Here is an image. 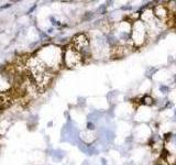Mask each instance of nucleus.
Masks as SVG:
<instances>
[{
	"instance_id": "f257e3e1",
	"label": "nucleus",
	"mask_w": 176,
	"mask_h": 165,
	"mask_svg": "<svg viewBox=\"0 0 176 165\" xmlns=\"http://www.w3.org/2000/svg\"><path fill=\"white\" fill-rule=\"evenodd\" d=\"M63 53L64 52L57 46L49 45L40 50L37 57L47 66V68L54 72L63 62Z\"/></svg>"
},
{
	"instance_id": "f03ea898",
	"label": "nucleus",
	"mask_w": 176,
	"mask_h": 165,
	"mask_svg": "<svg viewBox=\"0 0 176 165\" xmlns=\"http://www.w3.org/2000/svg\"><path fill=\"white\" fill-rule=\"evenodd\" d=\"M150 40L149 30L144 23L139 20H136L132 23L131 30V41L134 45V49H140Z\"/></svg>"
},
{
	"instance_id": "7ed1b4c3",
	"label": "nucleus",
	"mask_w": 176,
	"mask_h": 165,
	"mask_svg": "<svg viewBox=\"0 0 176 165\" xmlns=\"http://www.w3.org/2000/svg\"><path fill=\"white\" fill-rule=\"evenodd\" d=\"M83 62H84L83 55L77 50H75L72 44L68 45L64 50L63 63L65 64V66H67L69 68H73V67H77L81 64H83Z\"/></svg>"
},
{
	"instance_id": "20e7f679",
	"label": "nucleus",
	"mask_w": 176,
	"mask_h": 165,
	"mask_svg": "<svg viewBox=\"0 0 176 165\" xmlns=\"http://www.w3.org/2000/svg\"><path fill=\"white\" fill-rule=\"evenodd\" d=\"M142 104L145 106H152L155 104V99L150 95H145L142 97Z\"/></svg>"
},
{
	"instance_id": "39448f33",
	"label": "nucleus",
	"mask_w": 176,
	"mask_h": 165,
	"mask_svg": "<svg viewBox=\"0 0 176 165\" xmlns=\"http://www.w3.org/2000/svg\"><path fill=\"white\" fill-rule=\"evenodd\" d=\"M94 129H95V126H94V123H93V122H88V123H87V130L93 131Z\"/></svg>"
},
{
	"instance_id": "423d86ee",
	"label": "nucleus",
	"mask_w": 176,
	"mask_h": 165,
	"mask_svg": "<svg viewBox=\"0 0 176 165\" xmlns=\"http://www.w3.org/2000/svg\"><path fill=\"white\" fill-rule=\"evenodd\" d=\"M10 4H7L6 6H4V7H0V9H6V8H8V7H10Z\"/></svg>"
},
{
	"instance_id": "0eeeda50",
	"label": "nucleus",
	"mask_w": 176,
	"mask_h": 165,
	"mask_svg": "<svg viewBox=\"0 0 176 165\" xmlns=\"http://www.w3.org/2000/svg\"><path fill=\"white\" fill-rule=\"evenodd\" d=\"M35 8H36V6H33V7H32V8H31V9H30V10H29V12H28V13H31V12H32V11H33V10H34V9H35Z\"/></svg>"
}]
</instances>
